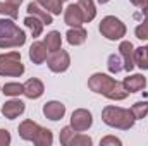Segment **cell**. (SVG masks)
Returning <instances> with one entry per match:
<instances>
[{
  "mask_svg": "<svg viewBox=\"0 0 148 146\" xmlns=\"http://www.w3.org/2000/svg\"><path fill=\"white\" fill-rule=\"evenodd\" d=\"M45 93V84L38 79V77H29L24 83V96L29 100H38L41 95Z\"/></svg>",
  "mask_w": 148,
  "mask_h": 146,
  "instance_id": "8fae6325",
  "label": "cell"
},
{
  "mask_svg": "<svg viewBox=\"0 0 148 146\" xmlns=\"http://www.w3.org/2000/svg\"><path fill=\"white\" fill-rule=\"evenodd\" d=\"M77 5L81 9V14L84 17V23H91L97 17V7L93 0H77Z\"/></svg>",
  "mask_w": 148,
  "mask_h": 146,
  "instance_id": "ac0fdd59",
  "label": "cell"
},
{
  "mask_svg": "<svg viewBox=\"0 0 148 146\" xmlns=\"http://www.w3.org/2000/svg\"><path fill=\"white\" fill-rule=\"evenodd\" d=\"M2 93L5 96L16 98V96H19V95L24 93V84H21V83H5L2 86Z\"/></svg>",
  "mask_w": 148,
  "mask_h": 146,
  "instance_id": "cb8c5ba5",
  "label": "cell"
},
{
  "mask_svg": "<svg viewBox=\"0 0 148 146\" xmlns=\"http://www.w3.org/2000/svg\"><path fill=\"white\" fill-rule=\"evenodd\" d=\"M24 110H26L24 102H21V100H17V98H12V100L5 102V103L2 105V113H3V117L9 119V120L17 119L19 115L24 113Z\"/></svg>",
  "mask_w": 148,
  "mask_h": 146,
  "instance_id": "9c48e42d",
  "label": "cell"
},
{
  "mask_svg": "<svg viewBox=\"0 0 148 146\" xmlns=\"http://www.w3.org/2000/svg\"><path fill=\"white\" fill-rule=\"evenodd\" d=\"M24 74V64L21 62V52L12 50L0 53V76L2 77H21Z\"/></svg>",
  "mask_w": 148,
  "mask_h": 146,
  "instance_id": "3957f363",
  "label": "cell"
},
{
  "mask_svg": "<svg viewBox=\"0 0 148 146\" xmlns=\"http://www.w3.org/2000/svg\"><path fill=\"white\" fill-rule=\"evenodd\" d=\"M88 88L93 93H98V95H102L109 100H114V102H121V100H126L129 96V91L124 88V84L121 81H115L114 77L103 72L91 74V77L88 79Z\"/></svg>",
  "mask_w": 148,
  "mask_h": 146,
  "instance_id": "6da1fadb",
  "label": "cell"
},
{
  "mask_svg": "<svg viewBox=\"0 0 148 146\" xmlns=\"http://www.w3.org/2000/svg\"><path fill=\"white\" fill-rule=\"evenodd\" d=\"M107 2H110V0H98V3H102V5H103V3H107Z\"/></svg>",
  "mask_w": 148,
  "mask_h": 146,
  "instance_id": "d590c367",
  "label": "cell"
},
{
  "mask_svg": "<svg viewBox=\"0 0 148 146\" xmlns=\"http://www.w3.org/2000/svg\"><path fill=\"white\" fill-rule=\"evenodd\" d=\"M43 115L52 120V122H57L60 120L64 115H66V105L62 102H57V100H52V102H47L43 105Z\"/></svg>",
  "mask_w": 148,
  "mask_h": 146,
  "instance_id": "ba28073f",
  "label": "cell"
},
{
  "mask_svg": "<svg viewBox=\"0 0 148 146\" xmlns=\"http://www.w3.org/2000/svg\"><path fill=\"white\" fill-rule=\"evenodd\" d=\"M122 84L129 93H138L147 88V77L143 74H131V76L124 77Z\"/></svg>",
  "mask_w": 148,
  "mask_h": 146,
  "instance_id": "5bb4252c",
  "label": "cell"
},
{
  "mask_svg": "<svg viewBox=\"0 0 148 146\" xmlns=\"http://www.w3.org/2000/svg\"><path fill=\"white\" fill-rule=\"evenodd\" d=\"M100 146H122V141L115 136H105L100 139Z\"/></svg>",
  "mask_w": 148,
  "mask_h": 146,
  "instance_id": "1f68e13d",
  "label": "cell"
},
{
  "mask_svg": "<svg viewBox=\"0 0 148 146\" xmlns=\"http://www.w3.org/2000/svg\"><path fill=\"white\" fill-rule=\"evenodd\" d=\"M141 10L145 12V17H143V23L134 28V35L138 40H148V7Z\"/></svg>",
  "mask_w": 148,
  "mask_h": 146,
  "instance_id": "4316f807",
  "label": "cell"
},
{
  "mask_svg": "<svg viewBox=\"0 0 148 146\" xmlns=\"http://www.w3.org/2000/svg\"><path fill=\"white\" fill-rule=\"evenodd\" d=\"M86 38H88V33H86V29H84L83 26L71 28V29L66 33V40H67V43L73 45V46H79V45H83V43L86 41Z\"/></svg>",
  "mask_w": 148,
  "mask_h": 146,
  "instance_id": "2e32d148",
  "label": "cell"
},
{
  "mask_svg": "<svg viewBox=\"0 0 148 146\" xmlns=\"http://www.w3.org/2000/svg\"><path fill=\"white\" fill-rule=\"evenodd\" d=\"M119 55L122 57L124 62V71L131 72L136 65H134V45L127 40H122L119 43Z\"/></svg>",
  "mask_w": 148,
  "mask_h": 146,
  "instance_id": "52a82bcc",
  "label": "cell"
},
{
  "mask_svg": "<svg viewBox=\"0 0 148 146\" xmlns=\"http://www.w3.org/2000/svg\"><path fill=\"white\" fill-rule=\"evenodd\" d=\"M60 2H62V3H64V2H67V0H60Z\"/></svg>",
  "mask_w": 148,
  "mask_h": 146,
  "instance_id": "8d00e7d4",
  "label": "cell"
},
{
  "mask_svg": "<svg viewBox=\"0 0 148 146\" xmlns=\"http://www.w3.org/2000/svg\"><path fill=\"white\" fill-rule=\"evenodd\" d=\"M102 120L105 126H109L112 129H121V131L133 129L136 122L131 108H122L117 105H107L102 110Z\"/></svg>",
  "mask_w": 148,
  "mask_h": 146,
  "instance_id": "7a4b0ae2",
  "label": "cell"
},
{
  "mask_svg": "<svg viewBox=\"0 0 148 146\" xmlns=\"http://www.w3.org/2000/svg\"><path fill=\"white\" fill-rule=\"evenodd\" d=\"M24 26L31 31V36L38 38L41 33H43V26H45V24H43L38 17H35V16H29V14H28V16L24 17Z\"/></svg>",
  "mask_w": 148,
  "mask_h": 146,
  "instance_id": "44dd1931",
  "label": "cell"
},
{
  "mask_svg": "<svg viewBox=\"0 0 148 146\" xmlns=\"http://www.w3.org/2000/svg\"><path fill=\"white\" fill-rule=\"evenodd\" d=\"M0 89H2V88H0Z\"/></svg>",
  "mask_w": 148,
  "mask_h": 146,
  "instance_id": "f35d334b",
  "label": "cell"
},
{
  "mask_svg": "<svg viewBox=\"0 0 148 146\" xmlns=\"http://www.w3.org/2000/svg\"><path fill=\"white\" fill-rule=\"evenodd\" d=\"M91 145H93V139L90 136H86L83 132H76L71 138V141H69L67 146H91Z\"/></svg>",
  "mask_w": 148,
  "mask_h": 146,
  "instance_id": "f1b7e54d",
  "label": "cell"
},
{
  "mask_svg": "<svg viewBox=\"0 0 148 146\" xmlns=\"http://www.w3.org/2000/svg\"><path fill=\"white\" fill-rule=\"evenodd\" d=\"M33 143L36 146H52V143H53V134H52V131L47 129V127H40V131L36 132Z\"/></svg>",
  "mask_w": 148,
  "mask_h": 146,
  "instance_id": "603a6c76",
  "label": "cell"
},
{
  "mask_svg": "<svg viewBox=\"0 0 148 146\" xmlns=\"http://www.w3.org/2000/svg\"><path fill=\"white\" fill-rule=\"evenodd\" d=\"M64 23L69 28H76V26H83L84 24V17L81 14V9L77 3H71L66 7L64 10Z\"/></svg>",
  "mask_w": 148,
  "mask_h": 146,
  "instance_id": "30bf717a",
  "label": "cell"
},
{
  "mask_svg": "<svg viewBox=\"0 0 148 146\" xmlns=\"http://www.w3.org/2000/svg\"><path fill=\"white\" fill-rule=\"evenodd\" d=\"M21 31V28L14 23V19H7V17H3V19H0V40H7V38H12L16 36L17 33Z\"/></svg>",
  "mask_w": 148,
  "mask_h": 146,
  "instance_id": "e0dca14e",
  "label": "cell"
},
{
  "mask_svg": "<svg viewBox=\"0 0 148 146\" xmlns=\"http://www.w3.org/2000/svg\"><path fill=\"white\" fill-rule=\"evenodd\" d=\"M69 126L73 127L76 132L88 131L93 126V115H91V112L86 108H76L71 113V124Z\"/></svg>",
  "mask_w": 148,
  "mask_h": 146,
  "instance_id": "8992f818",
  "label": "cell"
},
{
  "mask_svg": "<svg viewBox=\"0 0 148 146\" xmlns=\"http://www.w3.org/2000/svg\"><path fill=\"white\" fill-rule=\"evenodd\" d=\"M131 112H133V115H134L136 120L145 119L148 115V100H145V102H136V103L131 107Z\"/></svg>",
  "mask_w": 148,
  "mask_h": 146,
  "instance_id": "83f0119b",
  "label": "cell"
},
{
  "mask_svg": "<svg viewBox=\"0 0 148 146\" xmlns=\"http://www.w3.org/2000/svg\"><path fill=\"white\" fill-rule=\"evenodd\" d=\"M134 65H138L141 71H148V45L134 48Z\"/></svg>",
  "mask_w": 148,
  "mask_h": 146,
  "instance_id": "7402d4cb",
  "label": "cell"
},
{
  "mask_svg": "<svg viewBox=\"0 0 148 146\" xmlns=\"http://www.w3.org/2000/svg\"><path fill=\"white\" fill-rule=\"evenodd\" d=\"M0 113H2V108H0Z\"/></svg>",
  "mask_w": 148,
  "mask_h": 146,
  "instance_id": "74e56055",
  "label": "cell"
},
{
  "mask_svg": "<svg viewBox=\"0 0 148 146\" xmlns=\"http://www.w3.org/2000/svg\"><path fill=\"white\" fill-rule=\"evenodd\" d=\"M43 9H47L52 16H59L62 12V2L60 0H35Z\"/></svg>",
  "mask_w": 148,
  "mask_h": 146,
  "instance_id": "484cf974",
  "label": "cell"
},
{
  "mask_svg": "<svg viewBox=\"0 0 148 146\" xmlns=\"http://www.w3.org/2000/svg\"><path fill=\"white\" fill-rule=\"evenodd\" d=\"M74 134H76V131H74L71 126H66L62 131H60V145L62 146H67L69 145V141H71V138H73Z\"/></svg>",
  "mask_w": 148,
  "mask_h": 146,
  "instance_id": "4dcf8cb0",
  "label": "cell"
},
{
  "mask_svg": "<svg viewBox=\"0 0 148 146\" xmlns=\"http://www.w3.org/2000/svg\"><path fill=\"white\" fill-rule=\"evenodd\" d=\"M98 31L102 33V36H105L110 41H119V40H122V38L126 36L127 28H126V24L119 17H115V16H105L100 21V24H98Z\"/></svg>",
  "mask_w": 148,
  "mask_h": 146,
  "instance_id": "277c9868",
  "label": "cell"
},
{
  "mask_svg": "<svg viewBox=\"0 0 148 146\" xmlns=\"http://www.w3.org/2000/svg\"><path fill=\"white\" fill-rule=\"evenodd\" d=\"M133 5H136V7H140V9H147L148 7V0H129Z\"/></svg>",
  "mask_w": 148,
  "mask_h": 146,
  "instance_id": "836d02e7",
  "label": "cell"
},
{
  "mask_svg": "<svg viewBox=\"0 0 148 146\" xmlns=\"http://www.w3.org/2000/svg\"><path fill=\"white\" fill-rule=\"evenodd\" d=\"M48 59V50H47V45L43 41H35L31 46H29V60L36 65H41L43 62H47Z\"/></svg>",
  "mask_w": 148,
  "mask_h": 146,
  "instance_id": "7c38bea8",
  "label": "cell"
},
{
  "mask_svg": "<svg viewBox=\"0 0 148 146\" xmlns=\"http://www.w3.org/2000/svg\"><path fill=\"white\" fill-rule=\"evenodd\" d=\"M10 141H12L10 132L7 129H0V146H9Z\"/></svg>",
  "mask_w": 148,
  "mask_h": 146,
  "instance_id": "d6a6232c",
  "label": "cell"
},
{
  "mask_svg": "<svg viewBox=\"0 0 148 146\" xmlns=\"http://www.w3.org/2000/svg\"><path fill=\"white\" fill-rule=\"evenodd\" d=\"M26 10H28V14H29V16L38 17L45 26H48V24H52V23H53V16H52L47 9H43L38 2H29V3H28V7H26Z\"/></svg>",
  "mask_w": 148,
  "mask_h": 146,
  "instance_id": "9a60e30c",
  "label": "cell"
},
{
  "mask_svg": "<svg viewBox=\"0 0 148 146\" xmlns=\"http://www.w3.org/2000/svg\"><path fill=\"white\" fill-rule=\"evenodd\" d=\"M5 2H9V3H12V5H16V7H19V5L23 3V0H5Z\"/></svg>",
  "mask_w": 148,
  "mask_h": 146,
  "instance_id": "e575fe53",
  "label": "cell"
},
{
  "mask_svg": "<svg viewBox=\"0 0 148 146\" xmlns=\"http://www.w3.org/2000/svg\"><path fill=\"white\" fill-rule=\"evenodd\" d=\"M43 43L47 45L48 53L57 52V50L62 48V36H60L59 31H50V33H47V36H45V40H43Z\"/></svg>",
  "mask_w": 148,
  "mask_h": 146,
  "instance_id": "d6986e66",
  "label": "cell"
},
{
  "mask_svg": "<svg viewBox=\"0 0 148 146\" xmlns=\"http://www.w3.org/2000/svg\"><path fill=\"white\" fill-rule=\"evenodd\" d=\"M24 43H26V33L21 29L16 36L7 38V40H0V48H5V50H9V48H21Z\"/></svg>",
  "mask_w": 148,
  "mask_h": 146,
  "instance_id": "ffe728a7",
  "label": "cell"
},
{
  "mask_svg": "<svg viewBox=\"0 0 148 146\" xmlns=\"http://www.w3.org/2000/svg\"><path fill=\"white\" fill-rule=\"evenodd\" d=\"M0 14H2V16H5V17L16 19V17H17V7L3 0V2H0Z\"/></svg>",
  "mask_w": 148,
  "mask_h": 146,
  "instance_id": "f546056e",
  "label": "cell"
},
{
  "mask_svg": "<svg viewBox=\"0 0 148 146\" xmlns=\"http://www.w3.org/2000/svg\"><path fill=\"white\" fill-rule=\"evenodd\" d=\"M107 69L110 74H119L121 71H124V62H122V57L121 55H115L112 53L107 59Z\"/></svg>",
  "mask_w": 148,
  "mask_h": 146,
  "instance_id": "d4e9b609",
  "label": "cell"
},
{
  "mask_svg": "<svg viewBox=\"0 0 148 146\" xmlns=\"http://www.w3.org/2000/svg\"><path fill=\"white\" fill-rule=\"evenodd\" d=\"M47 65L52 72L55 74H60V72H66L71 65V55L66 52V50H57V52H52L47 59Z\"/></svg>",
  "mask_w": 148,
  "mask_h": 146,
  "instance_id": "5b68a950",
  "label": "cell"
},
{
  "mask_svg": "<svg viewBox=\"0 0 148 146\" xmlns=\"http://www.w3.org/2000/svg\"><path fill=\"white\" fill-rule=\"evenodd\" d=\"M40 124H36L35 120H31V119H26V120H23L21 124H19V127H17V132H19V136L24 139V141H33L35 139V136H36V132L40 131Z\"/></svg>",
  "mask_w": 148,
  "mask_h": 146,
  "instance_id": "4fadbf2b",
  "label": "cell"
}]
</instances>
